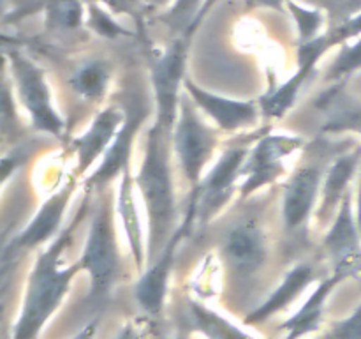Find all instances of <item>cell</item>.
I'll return each mask as SVG.
<instances>
[{
  "mask_svg": "<svg viewBox=\"0 0 361 339\" xmlns=\"http://www.w3.org/2000/svg\"><path fill=\"white\" fill-rule=\"evenodd\" d=\"M203 4L204 0H175L161 20L178 34V37H187Z\"/></svg>",
  "mask_w": 361,
  "mask_h": 339,
  "instance_id": "obj_27",
  "label": "cell"
},
{
  "mask_svg": "<svg viewBox=\"0 0 361 339\" xmlns=\"http://www.w3.org/2000/svg\"><path fill=\"white\" fill-rule=\"evenodd\" d=\"M85 0H44L46 27L51 30H76L87 23Z\"/></svg>",
  "mask_w": 361,
  "mask_h": 339,
  "instance_id": "obj_25",
  "label": "cell"
},
{
  "mask_svg": "<svg viewBox=\"0 0 361 339\" xmlns=\"http://www.w3.org/2000/svg\"><path fill=\"white\" fill-rule=\"evenodd\" d=\"M136 179L130 165L122 172L118 179V189H116V212H118L120 222L123 226V233L127 237L130 256H133L136 270L143 272L147 268V239L143 237L141 230L140 212H137L136 200Z\"/></svg>",
  "mask_w": 361,
  "mask_h": 339,
  "instance_id": "obj_18",
  "label": "cell"
},
{
  "mask_svg": "<svg viewBox=\"0 0 361 339\" xmlns=\"http://www.w3.org/2000/svg\"><path fill=\"white\" fill-rule=\"evenodd\" d=\"M173 2H175V0H145V4H147L150 9H162V7L171 6Z\"/></svg>",
  "mask_w": 361,
  "mask_h": 339,
  "instance_id": "obj_39",
  "label": "cell"
},
{
  "mask_svg": "<svg viewBox=\"0 0 361 339\" xmlns=\"http://www.w3.org/2000/svg\"><path fill=\"white\" fill-rule=\"evenodd\" d=\"M76 191V177L62 184L59 191L46 198L44 203L37 208L34 218L30 219L27 226L4 247L6 253H20V251H34L39 249L42 244H49L56 237V232L60 230L66 212L69 208L71 200Z\"/></svg>",
  "mask_w": 361,
  "mask_h": 339,
  "instance_id": "obj_12",
  "label": "cell"
},
{
  "mask_svg": "<svg viewBox=\"0 0 361 339\" xmlns=\"http://www.w3.org/2000/svg\"><path fill=\"white\" fill-rule=\"evenodd\" d=\"M6 67L21 106L30 117L32 127L49 136H62L66 120L56 109L44 69L18 49L6 53Z\"/></svg>",
  "mask_w": 361,
  "mask_h": 339,
  "instance_id": "obj_4",
  "label": "cell"
},
{
  "mask_svg": "<svg viewBox=\"0 0 361 339\" xmlns=\"http://www.w3.org/2000/svg\"><path fill=\"white\" fill-rule=\"evenodd\" d=\"M145 119H147V112H143V109H134V112L127 113L126 122L120 127L111 147L102 155L101 165L85 179L87 191L104 189V187L109 186L111 180L120 179L123 170L130 165L134 141H136V136L140 133L141 126H143Z\"/></svg>",
  "mask_w": 361,
  "mask_h": 339,
  "instance_id": "obj_16",
  "label": "cell"
},
{
  "mask_svg": "<svg viewBox=\"0 0 361 339\" xmlns=\"http://www.w3.org/2000/svg\"><path fill=\"white\" fill-rule=\"evenodd\" d=\"M338 4H341L342 9H344V13H345L344 20H348V18L361 13V0H338Z\"/></svg>",
  "mask_w": 361,
  "mask_h": 339,
  "instance_id": "obj_37",
  "label": "cell"
},
{
  "mask_svg": "<svg viewBox=\"0 0 361 339\" xmlns=\"http://www.w3.org/2000/svg\"><path fill=\"white\" fill-rule=\"evenodd\" d=\"M305 140L296 134L270 133L261 136L250 147L243 165V179L238 189V200L247 201L263 187L277 182L286 173V161L302 150Z\"/></svg>",
  "mask_w": 361,
  "mask_h": 339,
  "instance_id": "obj_8",
  "label": "cell"
},
{
  "mask_svg": "<svg viewBox=\"0 0 361 339\" xmlns=\"http://www.w3.org/2000/svg\"><path fill=\"white\" fill-rule=\"evenodd\" d=\"M183 90L192 99L200 112H203L208 119L214 120L221 133H242V131L256 126L263 115L259 101L254 102L247 101V99H233L215 94V92H210L197 85L189 76L185 78Z\"/></svg>",
  "mask_w": 361,
  "mask_h": 339,
  "instance_id": "obj_11",
  "label": "cell"
},
{
  "mask_svg": "<svg viewBox=\"0 0 361 339\" xmlns=\"http://www.w3.org/2000/svg\"><path fill=\"white\" fill-rule=\"evenodd\" d=\"M219 2H221V0H204V4H203V7H201L200 14H197L196 21H194L192 27H190V30H189V34H187V39H190V37H192L194 34H196L197 28L201 27V23H203V21L207 20L208 14H210L212 11L215 9V6H217Z\"/></svg>",
  "mask_w": 361,
  "mask_h": 339,
  "instance_id": "obj_33",
  "label": "cell"
},
{
  "mask_svg": "<svg viewBox=\"0 0 361 339\" xmlns=\"http://www.w3.org/2000/svg\"><path fill=\"white\" fill-rule=\"evenodd\" d=\"M85 2H87V4H90V2H95V0H85Z\"/></svg>",
  "mask_w": 361,
  "mask_h": 339,
  "instance_id": "obj_40",
  "label": "cell"
},
{
  "mask_svg": "<svg viewBox=\"0 0 361 339\" xmlns=\"http://www.w3.org/2000/svg\"><path fill=\"white\" fill-rule=\"evenodd\" d=\"M126 119L127 113L116 105H109L95 113L87 131L71 143V148L76 152V175H85L106 154Z\"/></svg>",
  "mask_w": 361,
  "mask_h": 339,
  "instance_id": "obj_14",
  "label": "cell"
},
{
  "mask_svg": "<svg viewBox=\"0 0 361 339\" xmlns=\"http://www.w3.org/2000/svg\"><path fill=\"white\" fill-rule=\"evenodd\" d=\"M361 69V37L341 46L326 71V81H341Z\"/></svg>",
  "mask_w": 361,
  "mask_h": 339,
  "instance_id": "obj_28",
  "label": "cell"
},
{
  "mask_svg": "<svg viewBox=\"0 0 361 339\" xmlns=\"http://www.w3.org/2000/svg\"><path fill=\"white\" fill-rule=\"evenodd\" d=\"M247 7H250V9L284 11L288 9V0H247Z\"/></svg>",
  "mask_w": 361,
  "mask_h": 339,
  "instance_id": "obj_34",
  "label": "cell"
},
{
  "mask_svg": "<svg viewBox=\"0 0 361 339\" xmlns=\"http://www.w3.org/2000/svg\"><path fill=\"white\" fill-rule=\"evenodd\" d=\"M323 247L335 261V268H348L353 274L360 272L361 232L356 221V212L353 208L351 191L342 201L331 225L328 226L326 235L323 237Z\"/></svg>",
  "mask_w": 361,
  "mask_h": 339,
  "instance_id": "obj_15",
  "label": "cell"
},
{
  "mask_svg": "<svg viewBox=\"0 0 361 339\" xmlns=\"http://www.w3.org/2000/svg\"><path fill=\"white\" fill-rule=\"evenodd\" d=\"M321 109L328 113L323 124L326 133H356L361 136V102L342 97L337 90L326 95V101L319 102Z\"/></svg>",
  "mask_w": 361,
  "mask_h": 339,
  "instance_id": "obj_23",
  "label": "cell"
},
{
  "mask_svg": "<svg viewBox=\"0 0 361 339\" xmlns=\"http://www.w3.org/2000/svg\"><path fill=\"white\" fill-rule=\"evenodd\" d=\"M326 34L330 37L334 48L361 37V13L355 14V16L348 18L344 21H338V25L328 28Z\"/></svg>",
  "mask_w": 361,
  "mask_h": 339,
  "instance_id": "obj_30",
  "label": "cell"
},
{
  "mask_svg": "<svg viewBox=\"0 0 361 339\" xmlns=\"http://www.w3.org/2000/svg\"><path fill=\"white\" fill-rule=\"evenodd\" d=\"M97 328H99V320H92L88 321L85 327H81L73 338L69 339H95V334H97Z\"/></svg>",
  "mask_w": 361,
  "mask_h": 339,
  "instance_id": "obj_35",
  "label": "cell"
},
{
  "mask_svg": "<svg viewBox=\"0 0 361 339\" xmlns=\"http://www.w3.org/2000/svg\"><path fill=\"white\" fill-rule=\"evenodd\" d=\"M221 256L226 268L236 278H252L268 260V237L257 218L236 219L221 240Z\"/></svg>",
  "mask_w": 361,
  "mask_h": 339,
  "instance_id": "obj_10",
  "label": "cell"
},
{
  "mask_svg": "<svg viewBox=\"0 0 361 339\" xmlns=\"http://www.w3.org/2000/svg\"><path fill=\"white\" fill-rule=\"evenodd\" d=\"M95 2L102 4L108 9H111L113 13H129L133 14L134 11L140 6V0H95Z\"/></svg>",
  "mask_w": 361,
  "mask_h": 339,
  "instance_id": "obj_32",
  "label": "cell"
},
{
  "mask_svg": "<svg viewBox=\"0 0 361 339\" xmlns=\"http://www.w3.org/2000/svg\"><path fill=\"white\" fill-rule=\"evenodd\" d=\"M169 145H171V136L157 122L152 124L145 138L143 161L134 173L136 189L147 212L148 263L159 256L178 228Z\"/></svg>",
  "mask_w": 361,
  "mask_h": 339,
  "instance_id": "obj_2",
  "label": "cell"
},
{
  "mask_svg": "<svg viewBox=\"0 0 361 339\" xmlns=\"http://www.w3.org/2000/svg\"><path fill=\"white\" fill-rule=\"evenodd\" d=\"M88 210H90V200L87 196L71 225L66 226L44 249L37 253L28 272L20 313L11 328L9 339H37L46 323L66 300L74 278L83 272L80 261L73 265H62V256L67 246L73 242L74 233Z\"/></svg>",
  "mask_w": 361,
  "mask_h": 339,
  "instance_id": "obj_1",
  "label": "cell"
},
{
  "mask_svg": "<svg viewBox=\"0 0 361 339\" xmlns=\"http://www.w3.org/2000/svg\"><path fill=\"white\" fill-rule=\"evenodd\" d=\"M361 147L344 152L334 159L324 170L323 186H321L319 203L316 208V221L319 226H330L337 215L342 201L349 193V184L360 173Z\"/></svg>",
  "mask_w": 361,
  "mask_h": 339,
  "instance_id": "obj_17",
  "label": "cell"
},
{
  "mask_svg": "<svg viewBox=\"0 0 361 339\" xmlns=\"http://www.w3.org/2000/svg\"><path fill=\"white\" fill-rule=\"evenodd\" d=\"M113 71L108 60L104 59H87L74 67L71 73L69 85L80 97L87 101L97 102L106 97L111 85Z\"/></svg>",
  "mask_w": 361,
  "mask_h": 339,
  "instance_id": "obj_21",
  "label": "cell"
},
{
  "mask_svg": "<svg viewBox=\"0 0 361 339\" xmlns=\"http://www.w3.org/2000/svg\"><path fill=\"white\" fill-rule=\"evenodd\" d=\"M194 212L196 210H194L192 205H187L183 222L178 225L164 249L159 253V256L154 261L147 265V268L141 272L140 279L134 285V299H136L137 306L150 316H161V313L164 311L166 299H168L169 275H171L173 265H175L176 249H178L180 242L189 235L190 228L196 225Z\"/></svg>",
  "mask_w": 361,
  "mask_h": 339,
  "instance_id": "obj_9",
  "label": "cell"
},
{
  "mask_svg": "<svg viewBox=\"0 0 361 339\" xmlns=\"http://www.w3.org/2000/svg\"><path fill=\"white\" fill-rule=\"evenodd\" d=\"M219 133L221 131L217 127L208 126L201 119L192 99L187 94L182 95L178 119L171 133V147L178 159L180 170L189 182L190 193L197 189L214 159L219 147Z\"/></svg>",
  "mask_w": 361,
  "mask_h": 339,
  "instance_id": "obj_5",
  "label": "cell"
},
{
  "mask_svg": "<svg viewBox=\"0 0 361 339\" xmlns=\"http://www.w3.org/2000/svg\"><path fill=\"white\" fill-rule=\"evenodd\" d=\"M189 314L194 331H197L207 339H257L250 332L243 331L240 325L228 320L224 314L196 300L189 302Z\"/></svg>",
  "mask_w": 361,
  "mask_h": 339,
  "instance_id": "obj_22",
  "label": "cell"
},
{
  "mask_svg": "<svg viewBox=\"0 0 361 339\" xmlns=\"http://www.w3.org/2000/svg\"><path fill=\"white\" fill-rule=\"evenodd\" d=\"M115 339H143V335H141V332L137 331V327L133 321H127V323H123L122 327H120Z\"/></svg>",
  "mask_w": 361,
  "mask_h": 339,
  "instance_id": "obj_36",
  "label": "cell"
},
{
  "mask_svg": "<svg viewBox=\"0 0 361 339\" xmlns=\"http://www.w3.org/2000/svg\"><path fill=\"white\" fill-rule=\"evenodd\" d=\"M288 11L296 23L298 30L300 44L314 41L323 34V28L326 25V14L316 7H307L296 0H288Z\"/></svg>",
  "mask_w": 361,
  "mask_h": 339,
  "instance_id": "obj_26",
  "label": "cell"
},
{
  "mask_svg": "<svg viewBox=\"0 0 361 339\" xmlns=\"http://www.w3.org/2000/svg\"><path fill=\"white\" fill-rule=\"evenodd\" d=\"M328 339H361V304L349 316L331 325Z\"/></svg>",
  "mask_w": 361,
  "mask_h": 339,
  "instance_id": "obj_31",
  "label": "cell"
},
{
  "mask_svg": "<svg viewBox=\"0 0 361 339\" xmlns=\"http://www.w3.org/2000/svg\"><path fill=\"white\" fill-rule=\"evenodd\" d=\"M353 275L348 268H335L334 274L326 279H321L316 285L314 292L307 297L305 302L302 304L295 314L286 320L282 328L286 331V339H303L309 334H314L321 328L324 318V307H326L328 297L334 292L335 286L345 278Z\"/></svg>",
  "mask_w": 361,
  "mask_h": 339,
  "instance_id": "obj_20",
  "label": "cell"
},
{
  "mask_svg": "<svg viewBox=\"0 0 361 339\" xmlns=\"http://www.w3.org/2000/svg\"><path fill=\"white\" fill-rule=\"evenodd\" d=\"M324 170L317 165H302L289 175L282 193V219L289 232H300L316 214Z\"/></svg>",
  "mask_w": 361,
  "mask_h": 339,
  "instance_id": "obj_13",
  "label": "cell"
},
{
  "mask_svg": "<svg viewBox=\"0 0 361 339\" xmlns=\"http://www.w3.org/2000/svg\"><path fill=\"white\" fill-rule=\"evenodd\" d=\"M80 265L90 279V299L106 295L122 272V254L115 232V215L109 196L102 198L92 212L87 242L80 256Z\"/></svg>",
  "mask_w": 361,
  "mask_h": 339,
  "instance_id": "obj_3",
  "label": "cell"
},
{
  "mask_svg": "<svg viewBox=\"0 0 361 339\" xmlns=\"http://www.w3.org/2000/svg\"><path fill=\"white\" fill-rule=\"evenodd\" d=\"M190 39L176 37L150 67V83L154 88L155 122L171 136L173 127L178 119L180 101L183 95V83L187 78V56Z\"/></svg>",
  "mask_w": 361,
  "mask_h": 339,
  "instance_id": "obj_7",
  "label": "cell"
},
{
  "mask_svg": "<svg viewBox=\"0 0 361 339\" xmlns=\"http://www.w3.org/2000/svg\"><path fill=\"white\" fill-rule=\"evenodd\" d=\"M7 339H9V338H7Z\"/></svg>",
  "mask_w": 361,
  "mask_h": 339,
  "instance_id": "obj_41",
  "label": "cell"
},
{
  "mask_svg": "<svg viewBox=\"0 0 361 339\" xmlns=\"http://www.w3.org/2000/svg\"><path fill=\"white\" fill-rule=\"evenodd\" d=\"M249 152V145H231L219 155L212 168L207 170L197 189L192 191L189 198V205L196 210V225L200 222L207 226L224 210L233 196L238 194Z\"/></svg>",
  "mask_w": 361,
  "mask_h": 339,
  "instance_id": "obj_6",
  "label": "cell"
},
{
  "mask_svg": "<svg viewBox=\"0 0 361 339\" xmlns=\"http://www.w3.org/2000/svg\"><path fill=\"white\" fill-rule=\"evenodd\" d=\"M356 221H358V228L361 232V166H360V173H358V191H356Z\"/></svg>",
  "mask_w": 361,
  "mask_h": 339,
  "instance_id": "obj_38",
  "label": "cell"
},
{
  "mask_svg": "<svg viewBox=\"0 0 361 339\" xmlns=\"http://www.w3.org/2000/svg\"><path fill=\"white\" fill-rule=\"evenodd\" d=\"M309 76L310 74H307L305 71L296 69V73L289 80H286L277 88H274L267 95H263L259 99L263 115L268 117V119H282L293 108L303 83H305Z\"/></svg>",
  "mask_w": 361,
  "mask_h": 339,
  "instance_id": "obj_24",
  "label": "cell"
},
{
  "mask_svg": "<svg viewBox=\"0 0 361 339\" xmlns=\"http://www.w3.org/2000/svg\"><path fill=\"white\" fill-rule=\"evenodd\" d=\"M317 281V268L309 261H300L295 267L286 272L284 279L277 285V288L245 316V323L256 325L268 320L274 314L281 313L286 307L291 306L298 297L305 293V290Z\"/></svg>",
  "mask_w": 361,
  "mask_h": 339,
  "instance_id": "obj_19",
  "label": "cell"
},
{
  "mask_svg": "<svg viewBox=\"0 0 361 339\" xmlns=\"http://www.w3.org/2000/svg\"><path fill=\"white\" fill-rule=\"evenodd\" d=\"M87 25L95 32L108 39H116L120 35H129V32L116 23L113 14L106 11L99 2L87 4Z\"/></svg>",
  "mask_w": 361,
  "mask_h": 339,
  "instance_id": "obj_29",
  "label": "cell"
}]
</instances>
